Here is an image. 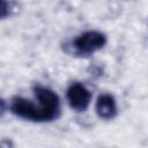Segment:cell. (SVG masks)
I'll list each match as a JSON object with an SVG mask.
<instances>
[{
	"label": "cell",
	"instance_id": "cell-1",
	"mask_svg": "<svg viewBox=\"0 0 148 148\" xmlns=\"http://www.w3.org/2000/svg\"><path fill=\"white\" fill-rule=\"evenodd\" d=\"M35 95L38 99V105L25 98L15 97L10 104L12 112L21 118L34 121L52 120L59 116V98L52 90L44 87H36Z\"/></svg>",
	"mask_w": 148,
	"mask_h": 148
},
{
	"label": "cell",
	"instance_id": "cell-2",
	"mask_svg": "<svg viewBox=\"0 0 148 148\" xmlns=\"http://www.w3.org/2000/svg\"><path fill=\"white\" fill-rule=\"evenodd\" d=\"M106 43V38L102 32L98 31H87L80 35L74 40V46L76 51L81 54H90L95 51L102 49Z\"/></svg>",
	"mask_w": 148,
	"mask_h": 148
},
{
	"label": "cell",
	"instance_id": "cell-3",
	"mask_svg": "<svg viewBox=\"0 0 148 148\" xmlns=\"http://www.w3.org/2000/svg\"><path fill=\"white\" fill-rule=\"evenodd\" d=\"M90 98L91 95L89 90L80 83H73L67 90V99L69 105L76 111L86 110L89 105Z\"/></svg>",
	"mask_w": 148,
	"mask_h": 148
},
{
	"label": "cell",
	"instance_id": "cell-4",
	"mask_svg": "<svg viewBox=\"0 0 148 148\" xmlns=\"http://www.w3.org/2000/svg\"><path fill=\"white\" fill-rule=\"evenodd\" d=\"M96 112L103 119H111L117 114L116 101L111 95H101L96 102Z\"/></svg>",
	"mask_w": 148,
	"mask_h": 148
}]
</instances>
